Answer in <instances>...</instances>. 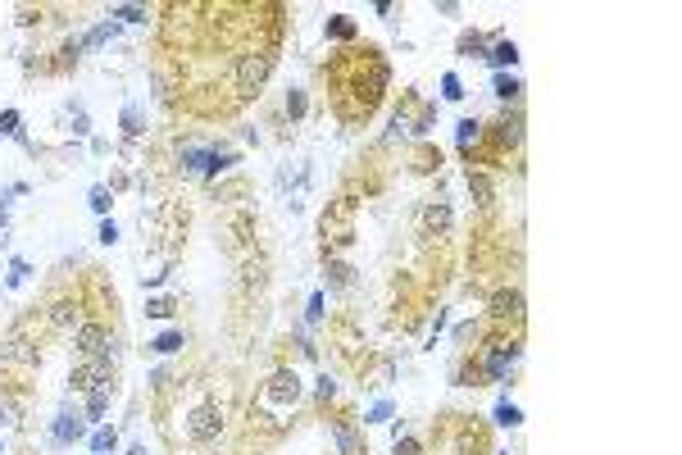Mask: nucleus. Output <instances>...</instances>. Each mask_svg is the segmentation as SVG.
I'll use <instances>...</instances> for the list:
<instances>
[{
    "label": "nucleus",
    "instance_id": "nucleus-1",
    "mask_svg": "<svg viewBox=\"0 0 682 455\" xmlns=\"http://www.w3.org/2000/svg\"><path fill=\"white\" fill-rule=\"evenodd\" d=\"M296 401H301V378H296V369H278V373L260 387V396H255V414H260L269 428H278V423L292 414Z\"/></svg>",
    "mask_w": 682,
    "mask_h": 455
},
{
    "label": "nucleus",
    "instance_id": "nucleus-2",
    "mask_svg": "<svg viewBox=\"0 0 682 455\" xmlns=\"http://www.w3.org/2000/svg\"><path fill=\"white\" fill-rule=\"evenodd\" d=\"M273 59H278L273 50L241 55V59H237V96H255V91H260V82L273 73Z\"/></svg>",
    "mask_w": 682,
    "mask_h": 455
},
{
    "label": "nucleus",
    "instance_id": "nucleus-3",
    "mask_svg": "<svg viewBox=\"0 0 682 455\" xmlns=\"http://www.w3.org/2000/svg\"><path fill=\"white\" fill-rule=\"evenodd\" d=\"M323 237H332L337 250L355 241V201H346V196H341V201L328 210V214H323Z\"/></svg>",
    "mask_w": 682,
    "mask_h": 455
},
{
    "label": "nucleus",
    "instance_id": "nucleus-4",
    "mask_svg": "<svg viewBox=\"0 0 682 455\" xmlns=\"http://www.w3.org/2000/svg\"><path fill=\"white\" fill-rule=\"evenodd\" d=\"M218 433H223V410H218L214 401L196 405V410L187 414V437H191V442L209 446V442H218Z\"/></svg>",
    "mask_w": 682,
    "mask_h": 455
},
{
    "label": "nucleus",
    "instance_id": "nucleus-5",
    "mask_svg": "<svg viewBox=\"0 0 682 455\" xmlns=\"http://www.w3.org/2000/svg\"><path fill=\"white\" fill-rule=\"evenodd\" d=\"M0 364H5V369H37V364H41V351H37V342L10 333V337H5V346H0Z\"/></svg>",
    "mask_w": 682,
    "mask_h": 455
},
{
    "label": "nucleus",
    "instance_id": "nucleus-6",
    "mask_svg": "<svg viewBox=\"0 0 682 455\" xmlns=\"http://www.w3.org/2000/svg\"><path fill=\"white\" fill-rule=\"evenodd\" d=\"M73 346H77V355H87V360H96V355L114 360V342H109V333L100 324H77L73 328Z\"/></svg>",
    "mask_w": 682,
    "mask_h": 455
},
{
    "label": "nucleus",
    "instance_id": "nucleus-7",
    "mask_svg": "<svg viewBox=\"0 0 682 455\" xmlns=\"http://www.w3.org/2000/svg\"><path fill=\"white\" fill-rule=\"evenodd\" d=\"M77 437H87V419L64 405V410L55 414V423H50V442H55V446H73Z\"/></svg>",
    "mask_w": 682,
    "mask_h": 455
},
{
    "label": "nucleus",
    "instance_id": "nucleus-8",
    "mask_svg": "<svg viewBox=\"0 0 682 455\" xmlns=\"http://www.w3.org/2000/svg\"><path fill=\"white\" fill-rule=\"evenodd\" d=\"M491 319H500V324L514 319V324H519V319H523V292H519V287H505V292L491 296Z\"/></svg>",
    "mask_w": 682,
    "mask_h": 455
},
{
    "label": "nucleus",
    "instance_id": "nucleus-9",
    "mask_svg": "<svg viewBox=\"0 0 682 455\" xmlns=\"http://www.w3.org/2000/svg\"><path fill=\"white\" fill-rule=\"evenodd\" d=\"M514 360H519V346H514V342H496V346H491L487 351V364H482V369H487V378H505V373H509V364H514Z\"/></svg>",
    "mask_w": 682,
    "mask_h": 455
},
{
    "label": "nucleus",
    "instance_id": "nucleus-10",
    "mask_svg": "<svg viewBox=\"0 0 682 455\" xmlns=\"http://www.w3.org/2000/svg\"><path fill=\"white\" fill-rule=\"evenodd\" d=\"M46 319H50L55 328H64V333H73L77 324H82V305L68 301V296H59V301H50V310H46Z\"/></svg>",
    "mask_w": 682,
    "mask_h": 455
},
{
    "label": "nucleus",
    "instance_id": "nucleus-11",
    "mask_svg": "<svg viewBox=\"0 0 682 455\" xmlns=\"http://www.w3.org/2000/svg\"><path fill=\"white\" fill-rule=\"evenodd\" d=\"M446 228H451V205H446V201H433V205L423 210V232H437V237H442Z\"/></svg>",
    "mask_w": 682,
    "mask_h": 455
},
{
    "label": "nucleus",
    "instance_id": "nucleus-12",
    "mask_svg": "<svg viewBox=\"0 0 682 455\" xmlns=\"http://www.w3.org/2000/svg\"><path fill=\"white\" fill-rule=\"evenodd\" d=\"M109 396H114V382H100L96 391H87V419H91V423H96L100 414L109 410Z\"/></svg>",
    "mask_w": 682,
    "mask_h": 455
},
{
    "label": "nucleus",
    "instance_id": "nucleus-13",
    "mask_svg": "<svg viewBox=\"0 0 682 455\" xmlns=\"http://www.w3.org/2000/svg\"><path fill=\"white\" fill-rule=\"evenodd\" d=\"M182 346H187V333H182V328H169V333H160L151 342L155 355H173V351H182Z\"/></svg>",
    "mask_w": 682,
    "mask_h": 455
},
{
    "label": "nucleus",
    "instance_id": "nucleus-14",
    "mask_svg": "<svg viewBox=\"0 0 682 455\" xmlns=\"http://www.w3.org/2000/svg\"><path fill=\"white\" fill-rule=\"evenodd\" d=\"M487 59H491L496 68H514V64H519V46H514V41H496V46L487 50Z\"/></svg>",
    "mask_w": 682,
    "mask_h": 455
},
{
    "label": "nucleus",
    "instance_id": "nucleus-15",
    "mask_svg": "<svg viewBox=\"0 0 682 455\" xmlns=\"http://www.w3.org/2000/svg\"><path fill=\"white\" fill-rule=\"evenodd\" d=\"M114 32H119V23H114V19H105V23H96V28H91V32L82 37V46H87V50H96V46H105Z\"/></svg>",
    "mask_w": 682,
    "mask_h": 455
},
{
    "label": "nucleus",
    "instance_id": "nucleus-16",
    "mask_svg": "<svg viewBox=\"0 0 682 455\" xmlns=\"http://www.w3.org/2000/svg\"><path fill=\"white\" fill-rule=\"evenodd\" d=\"M337 451H341V455H364V446H359V437H355V428H350V423H341V428H337Z\"/></svg>",
    "mask_w": 682,
    "mask_h": 455
},
{
    "label": "nucleus",
    "instance_id": "nucleus-17",
    "mask_svg": "<svg viewBox=\"0 0 682 455\" xmlns=\"http://www.w3.org/2000/svg\"><path fill=\"white\" fill-rule=\"evenodd\" d=\"M114 446H119V433H114V428H96V433H91V451L96 455H109Z\"/></svg>",
    "mask_w": 682,
    "mask_h": 455
},
{
    "label": "nucleus",
    "instance_id": "nucleus-18",
    "mask_svg": "<svg viewBox=\"0 0 682 455\" xmlns=\"http://www.w3.org/2000/svg\"><path fill=\"white\" fill-rule=\"evenodd\" d=\"M519 91H523V82H519V77L496 73V96H500V100H519Z\"/></svg>",
    "mask_w": 682,
    "mask_h": 455
},
{
    "label": "nucleus",
    "instance_id": "nucleus-19",
    "mask_svg": "<svg viewBox=\"0 0 682 455\" xmlns=\"http://www.w3.org/2000/svg\"><path fill=\"white\" fill-rule=\"evenodd\" d=\"M477 132H482V123H477V119H460V128H455L460 151H468V141H477Z\"/></svg>",
    "mask_w": 682,
    "mask_h": 455
},
{
    "label": "nucleus",
    "instance_id": "nucleus-20",
    "mask_svg": "<svg viewBox=\"0 0 682 455\" xmlns=\"http://www.w3.org/2000/svg\"><path fill=\"white\" fill-rule=\"evenodd\" d=\"M460 55H468V59H487V37H464V41H460Z\"/></svg>",
    "mask_w": 682,
    "mask_h": 455
},
{
    "label": "nucleus",
    "instance_id": "nucleus-21",
    "mask_svg": "<svg viewBox=\"0 0 682 455\" xmlns=\"http://www.w3.org/2000/svg\"><path fill=\"white\" fill-rule=\"evenodd\" d=\"M496 423H500V428H519V423H523V414H519V405H509V401H500V405H496Z\"/></svg>",
    "mask_w": 682,
    "mask_h": 455
},
{
    "label": "nucleus",
    "instance_id": "nucleus-22",
    "mask_svg": "<svg viewBox=\"0 0 682 455\" xmlns=\"http://www.w3.org/2000/svg\"><path fill=\"white\" fill-rule=\"evenodd\" d=\"M109 19H119V23H146V10H141V5H114Z\"/></svg>",
    "mask_w": 682,
    "mask_h": 455
},
{
    "label": "nucleus",
    "instance_id": "nucleus-23",
    "mask_svg": "<svg viewBox=\"0 0 682 455\" xmlns=\"http://www.w3.org/2000/svg\"><path fill=\"white\" fill-rule=\"evenodd\" d=\"M123 137H141V109L123 105Z\"/></svg>",
    "mask_w": 682,
    "mask_h": 455
},
{
    "label": "nucleus",
    "instance_id": "nucleus-24",
    "mask_svg": "<svg viewBox=\"0 0 682 455\" xmlns=\"http://www.w3.org/2000/svg\"><path fill=\"white\" fill-rule=\"evenodd\" d=\"M109 205H114V192H109V187H91V210H96V214H109Z\"/></svg>",
    "mask_w": 682,
    "mask_h": 455
},
{
    "label": "nucleus",
    "instance_id": "nucleus-25",
    "mask_svg": "<svg viewBox=\"0 0 682 455\" xmlns=\"http://www.w3.org/2000/svg\"><path fill=\"white\" fill-rule=\"evenodd\" d=\"M178 305L169 301V296H160V301H146V319H169Z\"/></svg>",
    "mask_w": 682,
    "mask_h": 455
},
{
    "label": "nucleus",
    "instance_id": "nucleus-26",
    "mask_svg": "<svg viewBox=\"0 0 682 455\" xmlns=\"http://www.w3.org/2000/svg\"><path fill=\"white\" fill-rule=\"evenodd\" d=\"M28 273H32V264H28V260H10V278H5V282H10V287H23Z\"/></svg>",
    "mask_w": 682,
    "mask_h": 455
},
{
    "label": "nucleus",
    "instance_id": "nucleus-27",
    "mask_svg": "<svg viewBox=\"0 0 682 455\" xmlns=\"http://www.w3.org/2000/svg\"><path fill=\"white\" fill-rule=\"evenodd\" d=\"M19 109H5V114H0V137H19Z\"/></svg>",
    "mask_w": 682,
    "mask_h": 455
},
{
    "label": "nucleus",
    "instance_id": "nucleus-28",
    "mask_svg": "<svg viewBox=\"0 0 682 455\" xmlns=\"http://www.w3.org/2000/svg\"><path fill=\"white\" fill-rule=\"evenodd\" d=\"M328 37H355V23H350L346 14H337V19L328 23Z\"/></svg>",
    "mask_w": 682,
    "mask_h": 455
},
{
    "label": "nucleus",
    "instance_id": "nucleus-29",
    "mask_svg": "<svg viewBox=\"0 0 682 455\" xmlns=\"http://www.w3.org/2000/svg\"><path fill=\"white\" fill-rule=\"evenodd\" d=\"M442 96H446V100H460V96H464V82H460L455 73H446V77H442Z\"/></svg>",
    "mask_w": 682,
    "mask_h": 455
},
{
    "label": "nucleus",
    "instance_id": "nucleus-30",
    "mask_svg": "<svg viewBox=\"0 0 682 455\" xmlns=\"http://www.w3.org/2000/svg\"><path fill=\"white\" fill-rule=\"evenodd\" d=\"M319 319H323V292H314L305 305V324H319Z\"/></svg>",
    "mask_w": 682,
    "mask_h": 455
},
{
    "label": "nucleus",
    "instance_id": "nucleus-31",
    "mask_svg": "<svg viewBox=\"0 0 682 455\" xmlns=\"http://www.w3.org/2000/svg\"><path fill=\"white\" fill-rule=\"evenodd\" d=\"M287 114H292V119H301V114H305V91H287Z\"/></svg>",
    "mask_w": 682,
    "mask_h": 455
},
{
    "label": "nucleus",
    "instance_id": "nucleus-32",
    "mask_svg": "<svg viewBox=\"0 0 682 455\" xmlns=\"http://www.w3.org/2000/svg\"><path fill=\"white\" fill-rule=\"evenodd\" d=\"M387 419H391V401H378L373 410L364 414V423H387Z\"/></svg>",
    "mask_w": 682,
    "mask_h": 455
},
{
    "label": "nucleus",
    "instance_id": "nucleus-33",
    "mask_svg": "<svg viewBox=\"0 0 682 455\" xmlns=\"http://www.w3.org/2000/svg\"><path fill=\"white\" fill-rule=\"evenodd\" d=\"M328 273H332V287H350V269L346 264H328Z\"/></svg>",
    "mask_w": 682,
    "mask_h": 455
},
{
    "label": "nucleus",
    "instance_id": "nucleus-34",
    "mask_svg": "<svg viewBox=\"0 0 682 455\" xmlns=\"http://www.w3.org/2000/svg\"><path fill=\"white\" fill-rule=\"evenodd\" d=\"M100 241H105V246H114V241H119V228H114V219H105V223H100Z\"/></svg>",
    "mask_w": 682,
    "mask_h": 455
},
{
    "label": "nucleus",
    "instance_id": "nucleus-35",
    "mask_svg": "<svg viewBox=\"0 0 682 455\" xmlns=\"http://www.w3.org/2000/svg\"><path fill=\"white\" fill-rule=\"evenodd\" d=\"M169 382H173V373H169V369H155V373H151V387H155V391H164Z\"/></svg>",
    "mask_w": 682,
    "mask_h": 455
},
{
    "label": "nucleus",
    "instance_id": "nucleus-36",
    "mask_svg": "<svg viewBox=\"0 0 682 455\" xmlns=\"http://www.w3.org/2000/svg\"><path fill=\"white\" fill-rule=\"evenodd\" d=\"M332 396H337V382L323 373V378H319V401H332Z\"/></svg>",
    "mask_w": 682,
    "mask_h": 455
},
{
    "label": "nucleus",
    "instance_id": "nucleus-37",
    "mask_svg": "<svg viewBox=\"0 0 682 455\" xmlns=\"http://www.w3.org/2000/svg\"><path fill=\"white\" fill-rule=\"evenodd\" d=\"M396 455H419V442H410V437H396Z\"/></svg>",
    "mask_w": 682,
    "mask_h": 455
},
{
    "label": "nucleus",
    "instance_id": "nucleus-38",
    "mask_svg": "<svg viewBox=\"0 0 682 455\" xmlns=\"http://www.w3.org/2000/svg\"><path fill=\"white\" fill-rule=\"evenodd\" d=\"M128 455H146V446H128Z\"/></svg>",
    "mask_w": 682,
    "mask_h": 455
},
{
    "label": "nucleus",
    "instance_id": "nucleus-39",
    "mask_svg": "<svg viewBox=\"0 0 682 455\" xmlns=\"http://www.w3.org/2000/svg\"><path fill=\"white\" fill-rule=\"evenodd\" d=\"M500 455H509V451H500Z\"/></svg>",
    "mask_w": 682,
    "mask_h": 455
}]
</instances>
